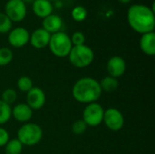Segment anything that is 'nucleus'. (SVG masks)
<instances>
[{
    "instance_id": "28",
    "label": "nucleus",
    "mask_w": 155,
    "mask_h": 154,
    "mask_svg": "<svg viewBox=\"0 0 155 154\" xmlns=\"http://www.w3.org/2000/svg\"><path fill=\"white\" fill-rule=\"evenodd\" d=\"M119 2H121V3H123V4H128V3H130L132 0H118Z\"/></svg>"
},
{
    "instance_id": "23",
    "label": "nucleus",
    "mask_w": 155,
    "mask_h": 154,
    "mask_svg": "<svg viewBox=\"0 0 155 154\" xmlns=\"http://www.w3.org/2000/svg\"><path fill=\"white\" fill-rule=\"evenodd\" d=\"M13 60V52L10 48H0V66H5Z\"/></svg>"
},
{
    "instance_id": "20",
    "label": "nucleus",
    "mask_w": 155,
    "mask_h": 154,
    "mask_svg": "<svg viewBox=\"0 0 155 154\" xmlns=\"http://www.w3.org/2000/svg\"><path fill=\"white\" fill-rule=\"evenodd\" d=\"M12 108L10 105L6 104L0 99V125L6 123L10 118L12 117L11 115Z\"/></svg>"
},
{
    "instance_id": "7",
    "label": "nucleus",
    "mask_w": 155,
    "mask_h": 154,
    "mask_svg": "<svg viewBox=\"0 0 155 154\" xmlns=\"http://www.w3.org/2000/svg\"><path fill=\"white\" fill-rule=\"evenodd\" d=\"M5 14L13 22L23 21L26 16V5L23 0H8L5 6Z\"/></svg>"
},
{
    "instance_id": "22",
    "label": "nucleus",
    "mask_w": 155,
    "mask_h": 154,
    "mask_svg": "<svg viewBox=\"0 0 155 154\" xmlns=\"http://www.w3.org/2000/svg\"><path fill=\"white\" fill-rule=\"evenodd\" d=\"M17 87L23 93H28L34 86L33 81L28 76H21L17 80Z\"/></svg>"
},
{
    "instance_id": "27",
    "label": "nucleus",
    "mask_w": 155,
    "mask_h": 154,
    "mask_svg": "<svg viewBox=\"0 0 155 154\" xmlns=\"http://www.w3.org/2000/svg\"><path fill=\"white\" fill-rule=\"evenodd\" d=\"M10 137L8 132L5 128L0 127V147H5V145L8 143Z\"/></svg>"
},
{
    "instance_id": "6",
    "label": "nucleus",
    "mask_w": 155,
    "mask_h": 154,
    "mask_svg": "<svg viewBox=\"0 0 155 154\" xmlns=\"http://www.w3.org/2000/svg\"><path fill=\"white\" fill-rule=\"evenodd\" d=\"M104 110L103 106L97 103H88L83 112V121L87 126L96 127L103 123Z\"/></svg>"
},
{
    "instance_id": "8",
    "label": "nucleus",
    "mask_w": 155,
    "mask_h": 154,
    "mask_svg": "<svg viewBox=\"0 0 155 154\" xmlns=\"http://www.w3.org/2000/svg\"><path fill=\"white\" fill-rule=\"evenodd\" d=\"M103 122L109 130L118 132L124 127V118L123 113L118 109L108 108L104 111Z\"/></svg>"
},
{
    "instance_id": "19",
    "label": "nucleus",
    "mask_w": 155,
    "mask_h": 154,
    "mask_svg": "<svg viewBox=\"0 0 155 154\" xmlns=\"http://www.w3.org/2000/svg\"><path fill=\"white\" fill-rule=\"evenodd\" d=\"M72 18L76 22H83L86 19L88 15V12L85 7L82 5H76L72 9L71 12Z\"/></svg>"
},
{
    "instance_id": "1",
    "label": "nucleus",
    "mask_w": 155,
    "mask_h": 154,
    "mask_svg": "<svg viewBox=\"0 0 155 154\" xmlns=\"http://www.w3.org/2000/svg\"><path fill=\"white\" fill-rule=\"evenodd\" d=\"M127 20L130 27L139 34L153 32L155 27L154 8L145 5L134 4L127 11Z\"/></svg>"
},
{
    "instance_id": "2",
    "label": "nucleus",
    "mask_w": 155,
    "mask_h": 154,
    "mask_svg": "<svg viewBox=\"0 0 155 154\" xmlns=\"http://www.w3.org/2000/svg\"><path fill=\"white\" fill-rule=\"evenodd\" d=\"M102 93L99 82L92 77L80 78L74 83L72 88L74 99L78 103L86 104L98 101Z\"/></svg>"
},
{
    "instance_id": "3",
    "label": "nucleus",
    "mask_w": 155,
    "mask_h": 154,
    "mask_svg": "<svg viewBox=\"0 0 155 154\" xmlns=\"http://www.w3.org/2000/svg\"><path fill=\"white\" fill-rule=\"evenodd\" d=\"M48 47L54 56L63 58L68 56L73 44L70 36L64 32L60 31L51 34Z\"/></svg>"
},
{
    "instance_id": "29",
    "label": "nucleus",
    "mask_w": 155,
    "mask_h": 154,
    "mask_svg": "<svg viewBox=\"0 0 155 154\" xmlns=\"http://www.w3.org/2000/svg\"><path fill=\"white\" fill-rule=\"evenodd\" d=\"M23 1H24L25 3H33L35 0H23Z\"/></svg>"
},
{
    "instance_id": "14",
    "label": "nucleus",
    "mask_w": 155,
    "mask_h": 154,
    "mask_svg": "<svg viewBox=\"0 0 155 154\" xmlns=\"http://www.w3.org/2000/svg\"><path fill=\"white\" fill-rule=\"evenodd\" d=\"M11 115L19 123H26L32 118L33 110L26 103H18L12 109Z\"/></svg>"
},
{
    "instance_id": "18",
    "label": "nucleus",
    "mask_w": 155,
    "mask_h": 154,
    "mask_svg": "<svg viewBox=\"0 0 155 154\" xmlns=\"http://www.w3.org/2000/svg\"><path fill=\"white\" fill-rule=\"evenodd\" d=\"M24 145L15 138L9 140L8 143L5 145V154H21Z\"/></svg>"
},
{
    "instance_id": "9",
    "label": "nucleus",
    "mask_w": 155,
    "mask_h": 154,
    "mask_svg": "<svg viewBox=\"0 0 155 154\" xmlns=\"http://www.w3.org/2000/svg\"><path fill=\"white\" fill-rule=\"evenodd\" d=\"M30 33L25 27H15L8 33L7 41L9 44L15 48H21L29 43Z\"/></svg>"
},
{
    "instance_id": "30",
    "label": "nucleus",
    "mask_w": 155,
    "mask_h": 154,
    "mask_svg": "<svg viewBox=\"0 0 155 154\" xmlns=\"http://www.w3.org/2000/svg\"><path fill=\"white\" fill-rule=\"evenodd\" d=\"M48 1H50V2H52V1H56V0H48Z\"/></svg>"
},
{
    "instance_id": "26",
    "label": "nucleus",
    "mask_w": 155,
    "mask_h": 154,
    "mask_svg": "<svg viewBox=\"0 0 155 154\" xmlns=\"http://www.w3.org/2000/svg\"><path fill=\"white\" fill-rule=\"evenodd\" d=\"M70 39H71V42H72L73 46H75V45H83L85 43V36L80 31L74 32L72 34V36H70Z\"/></svg>"
},
{
    "instance_id": "13",
    "label": "nucleus",
    "mask_w": 155,
    "mask_h": 154,
    "mask_svg": "<svg viewBox=\"0 0 155 154\" xmlns=\"http://www.w3.org/2000/svg\"><path fill=\"white\" fill-rule=\"evenodd\" d=\"M42 26L43 29L53 34L61 31V28L63 26V20L58 15L51 14L43 19Z\"/></svg>"
},
{
    "instance_id": "10",
    "label": "nucleus",
    "mask_w": 155,
    "mask_h": 154,
    "mask_svg": "<svg viewBox=\"0 0 155 154\" xmlns=\"http://www.w3.org/2000/svg\"><path fill=\"white\" fill-rule=\"evenodd\" d=\"M45 94L39 87H33L26 95V104L32 110H40L45 103Z\"/></svg>"
},
{
    "instance_id": "17",
    "label": "nucleus",
    "mask_w": 155,
    "mask_h": 154,
    "mask_svg": "<svg viewBox=\"0 0 155 154\" xmlns=\"http://www.w3.org/2000/svg\"><path fill=\"white\" fill-rule=\"evenodd\" d=\"M99 84L102 89V92L112 93V92H114L119 87V81L117 80V78L108 75L103 78L99 82Z\"/></svg>"
},
{
    "instance_id": "5",
    "label": "nucleus",
    "mask_w": 155,
    "mask_h": 154,
    "mask_svg": "<svg viewBox=\"0 0 155 154\" xmlns=\"http://www.w3.org/2000/svg\"><path fill=\"white\" fill-rule=\"evenodd\" d=\"M43 138L42 128L33 123L23 124L17 132V140L25 146H34Z\"/></svg>"
},
{
    "instance_id": "11",
    "label": "nucleus",
    "mask_w": 155,
    "mask_h": 154,
    "mask_svg": "<svg viewBox=\"0 0 155 154\" xmlns=\"http://www.w3.org/2000/svg\"><path fill=\"white\" fill-rule=\"evenodd\" d=\"M106 70L109 74V76L119 78L123 76L126 71V63L121 56H113L107 62Z\"/></svg>"
},
{
    "instance_id": "15",
    "label": "nucleus",
    "mask_w": 155,
    "mask_h": 154,
    "mask_svg": "<svg viewBox=\"0 0 155 154\" xmlns=\"http://www.w3.org/2000/svg\"><path fill=\"white\" fill-rule=\"evenodd\" d=\"M52 2L48 0H35L32 3V9L34 14L40 18H45L49 15L53 14Z\"/></svg>"
},
{
    "instance_id": "16",
    "label": "nucleus",
    "mask_w": 155,
    "mask_h": 154,
    "mask_svg": "<svg viewBox=\"0 0 155 154\" xmlns=\"http://www.w3.org/2000/svg\"><path fill=\"white\" fill-rule=\"evenodd\" d=\"M140 48L143 54L149 56L155 54V33L150 32L142 34L140 39Z\"/></svg>"
},
{
    "instance_id": "24",
    "label": "nucleus",
    "mask_w": 155,
    "mask_h": 154,
    "mask_svg": "<svg viewBox=\"0 0 155 154\" xmlns=\"http://www.w3.org/2000/svg\"><path fill=\"white\" fill-rule=\"evenodd\" d=\"M12 29V21L8 16L0 12V34H7Z\"/></svg>"
},
{
    "instance_id": "21",
    "label": "nucleus",
    "mask_w": 155,
    "mask_h": 154,
    "mask_svg": "<svg viewBox=\"0 0 155 154\" xmlns=\"http://www.w3.org/2000/svg\"><path fill=\"white\" fill-rule=\"evenodd\" d=\"M1 100L4 103H5L6 104L11 105L14 103H15V101L17 100V93L14 89L7 88V89H5L2 93V94H1Z\"/></svg>"
},
{
    "instance_id": "12",
    "label": "nucleus",
    "mask_w": 155,
    "mask_h": 154,
    "mask_svg": "<svg viewBox=\"0 0 155 154\" xmlns=\"http://www.w3.org/2000/svg\"><path fill=\"white\" fill-rule=\"evenodd\" d=\"M51 34L43 28L35 29L32 34H30L29 43L35 49H43L48 46L50 41Z\"/></svg>"
},
{
    "instance_id": "4",
    "label": "nucleus",
    "mask_w": 155,
    "mask_h": 154,
    "mask_svg": "<svg viewBox=\"0 0 155 154\" xmlns=\"http://www.w3.org/2000/svg\"><path fill=\"white\" fill-rule=\"evenodd\" d=\"M68 59L73 66L76 68H84L93 63L94 54L92 48L85 44L75 45L72 47L68 54Z\"/></svg>"
},
{
    "instance_id": "25",
    "label": "nucleus",
    "mask_w": 155,
    "mask_h": 154,
    "mask_svg": "<svg viewBox=\"0 0 155 154\" xmlns=\"http://www.w3.org/2000/svg\"><path fill=\"white\" fill-rule=\"evenodd\" d=\"M87 127L88 126L83 120H77L72 125V132L74 134L80 135L85 133V131L87 130Z\"/></svg>"
}]
</instances>
